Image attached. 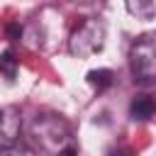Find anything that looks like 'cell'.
I'll list each match as a JSON object with an SVG mask.
<instances>
[{
    "label": "cell",
    "instance_id": "1",
    "mask_svg": "<svg viewBox=\"0 0 156 156\" xmlns=\"http://www.w3.org/2000/svg\"><path fill=\"white\" fill-rule=\"evenodd\" d=\"M129 71L134 83L154 85L156 83V32L141 34L129 46Z\"/></svg>",
    "mask_w": 156,
    "mask_h": 156
},
{
    "label": "cell",
    "instance_id": "2",
    "mask_svg": "<svg viewBox=\"0 0 156 156\" xmlns=\"http://www.w3.org/2000/svg\"><path fill=\"white\" fill-rule=\"evenodd\" d=\"M32 136L41 151L58 154L61 149L68 146L71 127L61 115H37L32 122Z\"/></svg>",
    "mask_w": 156,
    "mask_h": 156
},
{
    "label": "cell",
    "instance_id": "3",
    "mask_svg": "<svg viewBox=\"0 0 156 156\" xmlns=\"http://www.w3.org/2000/svg\"><path fill=\"white\" fill-rule=\"evenodd\" d=\"M105 46V24L98 17H85L68 39V51L76 58H88Z\"/></svg>",
    "mask_w": 156,
    "mask_h": 156
},
{
    "label": "cell",
    "instance_id": "4",
    "mask_svg": "<svg viewBox=\"0 0 156 156\" xmlns=\"http://www.w3.org/2000/svg\"><path fill=\"white\" fill-rule=\"evenodd\" d=\"M20 132H22V119L17 107H5L0 110V154L7 151L10 146L20 144Z\"/></svg>",
    "mask_w": 156,
    "mask_h": 156
},
{
    "label": "cell",
    "instance_id": "5",
    "mask_svg": "<svg viewBox=\"0 0 156 156\" xmlns=\"http://www.w3.org/2000/svg\"><path fill=\"white\" fill-rule=\"evenodd\" d=\"M156 115V100L149 95H134V100L129 102V117L134 122H146Z\"/></svg>",
    "mask_w": 156,
    "mask_h": 156
},
{
    "label": "cell",
    "instance_id": "6",
    "mask_svg": "<svg viewBox=\"0 0 156 156\" xmlns=\"http://www.w3.org/2000/svg\"><path fill=\"white\" fill-rule=\"evenodd\" d=\"M129 15L139 17V20H151L156 15V0H124Z\"/></svg>",
    "mask_w": 156,
    "mask_h": 156
},
{
    "label": "cell",
    "instance_id": "7",
    "mask_svg": "<svg viewBox=\"0 0 156 156\" xmlns=\"http://www.w3.org/2000/svg\"><path fill=\"white\" fill-rule=\"evenodd\" d=\"M88 83H90L95 90H105V88H110V85L115 83V73H112L110 68H95V71L88 73Z\"/></svg>",
    "mask_w": 156,
    "mask_h": 156
},
{
    "label": "cell",
    "instance_id": "8",
    "mask_svg": "<svg viewBox=\"0 0 156 156\" xmlns=\"http://www.w3.org/2000/svg\"><path fill=\"white\" fill-rule=\"evenodd\" d=\"M0 73H2L7 80H15V76H17V58H15L12 51H5V54L0 56Z\"/></svg>",
    "mask_w": 156,
    "mask_h": 156
},
{
    "label": "cell",
    "instance_id": "9",
    "mask_svg": "<svg viewBox=\"0 0 156 156\" xmlns=\"http://www.w3.org/2000/svg\"><path fill=\"white\" fill-rule=\"evenodd\" d=\"M2 156H37L29 146H24V144H15V146H10L7 151H2Z\"/></svg>",
    "mask_w": 156,
    "mask_h": 156
},
{
    "label": "cell",
    "instance_id": "10",
    "mask_svg": "<svg viewBox=\"0 0 156 156\" xmlns=\"http://www.w3.org/2000/svg\"><path fill=\"white\" fill-rule=\"evenodd\" d=\"M107 156H134V154H132V149H127V146H112Z\"/></svg>",
    "mask_w": 156,
    "mask_h": 156
},
{
    "label": "cell",
    "instance_id": "11",
    "mask_svg": "<svg viewBox=\"0 0 156 156\" xmlns=\"http://www.w3.org/2000/svg\"><path fill=\"white\" fill-rule=\"evenodd\" d=\"M56 156H78V151H76L73 146H66V149H61Z\"/></svg>",
    "mask_w": 156,
    "mask_h": 156
},
{
    "label": "cell",
    "instance_id": "12",
    "mask_svg": "<svg viewBox=\"0 0 156 156\" xmlns=\"http://www.w3.org/2000/svg\"><path fill=\"white\" fill-rule=\"evenodd\" d=\"M20 32H22L20 24H10V27H7V34H10V37H20Z\"/></svg>",
    "mask_w": 156,
    "mask_h": 156
}]
</instances>
